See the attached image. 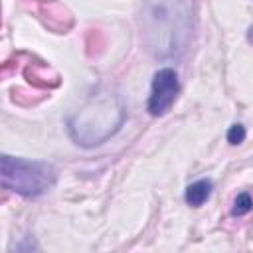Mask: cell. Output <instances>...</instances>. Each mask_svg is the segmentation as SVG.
Listing matches in <instances>:
<instances>
[{
	"instance_id": "obj_1",
	"label": "cell",
	"mask_w": 253,
	"mask_h": 253,
	"mask_svg": "<svg viewBox=\"0 0 253 253\" xmlns=\"http://www.w3.org/2000/svg\"><path fill=\"white\" fill-rule=\"evenodd\" d=\"M0 180L6 190H12L24 198H36L55 184V170L47 162L4 154L0 158Z\"/></svg>"
},
{
	"instance_id": "obj_4",
	"label": "cell",
	"mask_w": 253,
	"mask_h": 253,
	"mask_svg": "<svg viewBox=\"0 0 253 253\" xmlns=\"http://www.w3.org/2000/svg\"><path fill=\"white\" fill-rule=\"evenodd\" d=\"M253 210V198L247 194V192H241L237 194V198L233 200V208H231V213L233 215H245Z\"/></svg>"
},
{
	"instance_id": "obj_2",
	"label": "cell",
	"mask_w": 253,
	"mask_h": 253,
	"mask_svg": "<svg viewBox=\"0 0 253 253\" xmlns=\"http://www.w3.org/2000/svg\"><path fill=\"white\" fill-rule=\"evenodd\" d=\"M178 93H180V83H178L176 71L170 67L158 69L152 77V91L148 97V113L152 117L166 115L172 109V105L176 103Z\"/></svg>"
},
{
	"instance_id": "obj_5",
	"label": "cell",
	"mask_w": 253,
	"mask_h": 253,
	"mask_svg": "<svg viewBox=\"0 0 253 253\" xmlns=\"http://www.w3.org/2000/svg\"><path fill=\"white\" fill-rule=\"evenodd\" d=\"M245 126L243 125H239V123H235V125H231L229 126V130H227V142L229 144H241L243 140H245Z\"/></svg>"
},
{
	"instance_id": "obj_3",
	"label": "cell",
	"mask_w": 253,
	"mask_h": 253,
	"mask_svg": "<svg viewBox=\"0 0 253 253\" xmlns=\"http://www.w3.org/2000/svg\"><path fill=\"white\" fill-rule=\"evenodd\" d=\"M211 188H213V186H211L210 180H198V182L190 184V186L186 188V194H184L186 204L192 206V208H200V206L210 198Z\"/></svg>"
}]
</instances>
